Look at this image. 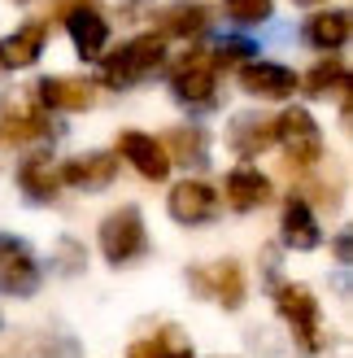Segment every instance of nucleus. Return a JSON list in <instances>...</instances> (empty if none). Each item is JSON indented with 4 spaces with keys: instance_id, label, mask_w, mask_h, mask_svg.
<instances>
[{
    "instance_id": "1",
    "label": "nucleus",
    "mask_w": 353,
    "mask_h": 358,
    "mask_svg": "<svg viewBox=\"0 0 353 358\" xmlns=\"http://www.w3.org/2000/svg\"><path fill=\"white\" fill-rule=\"evenodd\" d=\"M275 310L288 319L292 341L301 345L306 354L327 350L331 336H327L323 319H319V301H314V293L306 289V284H279V289H275Z\"/></svg>"
},
{
    "instance_id": "2",
    "label": "nucleus",
    "mask_w": 353,
    "mask_h": 358,
    "mask_svg": "<svg viewBox=\"0 0 353 358\" xmlns=\"http://www.w3.org/2000/svg\"><path fill=\"white\" fill-rule=\"evenodd\" d=\"M100 79L110 83V87H131L140 79H149L157 66L166 62V40L162 35H135L131 44H122L118 52H110V57H100Z\"/></svg>"
},
{
    "instance_id": "3",
    "label": "nucleus",
    "mask_w": 353,
    "mask_h": 358,
    "mask_svg": "<svg viewBox=\"0 0 353 358\" xmlns=\"http://www.w3.org/2000/svg\"><path fill=\"white\" fill-rule=\"evenodd\" d=\"M144 249H149V236H144V219H140L135 206H122V210H114L110 219L100 223V254L114 266L140 258Z\"/></svg>"
},
{
    "instance_id": "4",
    "label": "nucleus",
    "mask_w": 353,
    "mask_h": 358,
    "mask_svg": "<svg viewBox=\"0 0 353 358\" xmlns=\"http://www.w3.org/2000/svg\"><path fill=\"white\" fill-rule=\"evenodd\" d=\"M275 145L288 149L292 166H314L323 157V136L319 122L310 118V110H284L275 118Z\"/></svg>"
},
{
    "instance_id": "5",
    "label": "nucleus",
    "mask_w": 353,
    "mask_h": 358,
    "mask_svg": "<svg viewBox=\"0 0 353 358\" xmlns=\"http://www.w3.org/2000/svg\"><path fill=\"white\" fill-rule=\"evenodd\" d=\"M170 87L183 105H209L214 101V62L205 48H188L170 70Z\"/></svg>"
},
{
    "instance_id": "6",
    "label": "nucleus",
    "mask_w": 353,
    "mask_h": 358,
    "mask_svg": "<svg viewBox=\"0 0 353 358\" xmlns=\"http://www.w3.org/2000/svg\"><path fill=\"white\" fill-rule=\"evenodd\" d=\"M218 214V192L201 184V179H183V184L170 188V219L183 223V227H197V223H209Z\"/></svg>"
},
{
    "instance_id": "7",
    "label": "nucleus",
    "mask_w": 353,
    "mask_h": 358,
    "mask_svg": "<svg viewBox=\"0 0 353 358\" xmlns=\"http://www.w3.org/2000/svg\"><path fill=\"white\" fill-rule=\"evenodd\" d=\"M35 101L44 110H66V114H79V110H92L96 105V87L87 79H70V75H48L35 83Z\"/></svg>"
},
{
    "instance_id": "8",
    "label": "nucleus",
    "mask_w": 353,
    "mask_h": 358,
    "mask_svg": "<svg viewBox=\"0 0 353 358\" xmlns=\"http://www.w3.org/2000/svg\"><path fill=\"white\" fill-rule=\"evenodd\" d=\"M40 271H35V258L27 254V245H17L13 236H0V293L22 297L35 293Z\"/></svg>"
},
{
    "instance_id": "9",
    "label": "nucleus",
    "mask_w": 353,
    "mask_h": 358,
    "mask_svg": "<svg viewBox=\"0 0 353 358\" xmlns=\"http://www.w3.org/2000/svg\"><path fill=\"white\" fill-rule=\"evenodd\" d=\"M118 153L127 157V162L144 175V179H153V184H162V179L170 175V157H166V149H162V140H157V136L122 131L118 136Z\"/></svg>"
},
{
    "instance_id": "10",
    "label": "nucleus",
    "mask_w": 353,
    "mask_h": 358,
    "mask_svg": "<svg viewBox=\"0 0 353 358\" xmlns=\"http://www.w3.org/2000/svg\"><path fill=\"white\" fill-rule=\"evenodd\" d=\"M240 87L262 101H284L296 92V75L279 62H249V66H240Z\"/></svg>"
},
{
    "instance_id": "11",
    "label": "nucleus",
    "mask_w": 353,
    "mask_h": 358,
    "mask_svg": "<svg viewBox=\"0 0 353 358\" xmlns=\"http://www.w3.org/2000/svg\"><path fill=\"white\" fill-rule=\"evenodd\" d=\"M61 175V184L70 188H110L114 184V175H118V157L114 153H83V157H70V162L57 166Z\"/></svg>"
},
{
    "instance_id": "12",
    "label": "nucleus",
    "mask_w": 353,
    "mask_h": 358,
    "mask_svg": "<svg viewBox=\"0 0 353 358\" xmlns=\"http://www.w3.org/2000/svg\"><path fill=\"white\" fill-rule=\"evenodd\" d=\"M66 31H70V40H75V48H79L83 62H100L105 57V44H110V22H105L96 9L66 13Z\"/></svg>"
},
{
    "instance_id": "13",
    "label": "nucleus",
    "mask_w": 353,
    "mask_h": 358,
    "mask_svg": "<svg viewBox=\"0 0 353 358\" xmlns=\"http://www.w3.org/2000/svg\"><path fill=\"white\" fill-rule=\"evenodd\" d=\"M192 284H197L201 293L209 297H218L227 310H236L240 301H244V271H240V262H214V266H205V271L192 275Z\"/></svg>"
},
{
    "instance_id": "14",
    "label": "nucleus",
    "mask_w": 353,
    "mask_h": 358,
    "mask_svg": "<svg viewBox=\"0 0 353 358\" xmlns=\"http://www.w3.org/2000/svg\"><path fill=\"white\" fill-rule=\"evenodd\" d=\"M223 192H227V206L232 210H257V206H266L271 201V179L262 175L257 166H236L232 175H227V184H223Z\"/></svg>"
},
{
    "instance_id": "15",
    "label": "nucleus",
    "mask_w": 353,
    "mask_h": 358,
    "mask_svg": "<svg viewBox=\"0 0 353 358\" xmlns=\"http://www.w3.org/2000/svg\"><path fill=\"white\" fill-rule=\"evenodd\" d=\"M44 40H48L44 22L17 27L13 35L0 40V66H5V70H27V66H35V62H40V52H44Z\"/></svg>"
},
{
    "instance_id": "16",
    "label": "nucleus",
    "mask_w": 353,
    "mask_h": 358,
    "mask_svg": "<svg viewBox=\"0 0 353 358\" xmlns=\"http://www.w3.org/2000/svg\"><path fill=\"white\" fill-rule=\"evenodd\" d=\"M227 145H232L240 157H257L275 145V118L262 114H240L232 127H227Z\"/></svg>"
},
{
    "instance_id": "17",
    "label": "nucleus",
    "mask_w": 353,
    "mask_h": 358,
    "mask_svg": "<svg viewBox=\"0 0 353 358\" xmlns=\"http://www.w3.org/2000/svg\"><path fill=\"white\" fill-rule=\"evenodd\" d=\"M17 188H22L31 201H52L61 192V175L52 166L48 153H31L22 166H17Z\"/></svg>"
},
{
    "instance_id": "18",
    "label": "nucleus",
    "mask_w": 353,
    "mask_h": 358,
    "mask_svg": "<svg viewBox=\"0 0 353 358\" xmlns=\"http://www.w3.org/2000/svg\"><path fill=\"white\" fill-rule=\"evenodd\" d=\"M279 231H284V245L288 249H301V254H310V249L323 241L319 236V223H314V210H310V201H301V196H292V201L284 206Z\"/></svg>"
},
{
    "instance_id": "19",
    "label": "nucleus",
    "mask_w": 353,
    "mask_h": 358,
    "mask_svg": "<svg viewBox=\"0 0 353 358\" xmlns=\"http://www.w3.org/2000/svg\"><path fill=\"white\" fill-rule=\"evenodd\" d=\"M40 136H48V118L31 105H9V114L0 118V145H27Z\"/></svg>"
},
{
    "instance_id": "20",
    "label": "nucleus",
    "mask_w": 353,
    "mask_h": 358,
    "mask_svg": "<svg viewBox=\"0 0 353 358\" xmlns=\"http://www.w3.org/2000/svg\"><path fill=\"white\" fill-rule=\"evenodd\" d=\"M306 40L314 48H323V52H336L349 40V13L345 9H319L306 22Z\"/></svg>"
},
{
    "instance_id": "21",
    "label": "nucleus",
    "mask_w": 353,
    "mask_h": 358,
    "mask_svg": "<svg viewBox=\"0 0 353 358\" xmlns=\"http://www.w3.org/2000/svg\"><path fill=\"white\" fill-rule=\"evenodd\" d=\"M209 27V9H201V5H170V9H162L157 13V31L153 35H179V40H192V35H201Z\"/></svg>"
},
{
    "instance_id": "22",
    "label": "nucleus",
    "mask_w": 353,
    "mask_h": 358,
    "mask_svg": "<svg viewBox=\"0 0 353 358\" xmlns=\"http://www.w3.org/2000/svg\"><path fill=\"white\" fill-rule=\"evenodd\" d=\"M127 358H192V345L179 328H162L157 336H144L127 350Z\"/></svg>"
},
{
    "instance_id": "23",
    "label": "nucleus",
    "mask_w": 353,
    "mask_h": 358,
    "mask_svg": "<svg viewBox=\"0 0 353 358\" xmlns=\"http://www.w3.org/2000/svg\"><path fill=\"white\" fill-rule=\"evenodd\" d=\"M162 149H166V157H170V166H174V162H183V166L205 162V131H201V127H174V131H166Z\"/></svg>"
},
{
    "instance_id": "24",
    "label": "nucleus",
    "mask_w": 353,
    "mask_h": 358,
    "mask_svg": "<svg viewBox=\"0 0 353 358\" xmlns=\"http://www.w3.org/2000/svg\"><path fill=\"white\" fill-rule=\"evenodd\" d=\"M306 92L310 96H331V92H349V70H345V62L340 57H323L319 66L306 75Z\"/></svg>"
},
{
    "instance_id": "25",
    "label": "nucleus",
    "mask_w": 353,
    "mask_h": 358,
    "mask_svg": "<svg viewBox=\"0 0 353 358\" xmlns=\"http://www.w3.org/2000/svg\"><path fill=\"white\" fill-rule=\"evenodd\" d=\"M275 13V0H227V17L240 27H253V22H266Z\"/></svg>"
},
{
    "instance_id": "26",
    "label": "nucleus",
    "mask_w": 353,
    "mask_h": 358,
    "mask_svg": "<svg viewBox=\"0 0 353 358\" xmlns=\"http://www.w3.org/2000/svg\"><path fill=\"white\" fill-rule=\"evenodd\" d=\"M244 57H253V44L249 40H218V48L209 52V62H214V66H232V62H244Z\"/></svg>"
},
{
    "instance_id": "27",
    "label": "nucleus",
    "mask_w": 353,
    "mask_h": 358,
    "mask_svg": "<svg viewBox=\"0 0 353 358\" xmlns=\"http://www.w3.org/2000/svg\"><path fill=\"white\" fill-rule=\"evenodd\" d=\"M75 9H96V0H52V5H48L52 17H66V13H75Z\"/></svg>"
},
{
    "instance_id": "28",
    "label": "nucleus",
    "mask_w": 353,
    "mask_h": 358,
    "mask_svg": "<svg viewBox=\"0 0 353 358\" xmlns=\"http://www.w3.org/2000/svg\"><path fill=\"white\" fill-rule=\"evenodd\" d=\"M336 254H340V262H349V236H340V241H336Z\"/></svg>"
}]
</instances>
